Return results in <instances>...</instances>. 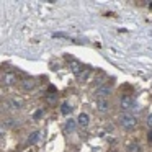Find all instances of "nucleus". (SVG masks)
<instances>
[{
    "mask_svg": "<svg viewBox=\"0 0 152 152\" xmlns=\"http://www.w3.org/2000/svg\"><path fill=\"white\" fill-rule=\"evenodd\" d=\"M75 126H77V121L72 118H69L66 121V124H64V129H66V132H72L74 129H75Z\"/></svg>",
    "mask_w": 152,
    "mask_h": 152,
    "instance_id": "0eeeda50",
    "label": "nucleus"
},
{
    "mask_svg": "<svg viewBox=\"0 0 152 152\" xmlns=\"http://www.w3.org/2000/svg\"><path fill=\"white\" fill-rule=\"evenodd\" d=\"M96 106H98V110H100V111H103V113L110 110V103H108V100H106V98H98V100H96Z\"/></svg>",
    "mask_w": 152,
    "mask_h": 152,
    "instance_id": "39448f33",
    "label": "nucleus"
},
{
    "mask_svg": "<svg viewBox=\"0 0 152 152\" xmlns=\"http://www.w3.org/2000/svg\"><path fill=\"white\" fill-rule=\"evenodd\" d=\"M4 134H5V126H4V124H0V137H2Z\"/></svg>",
    "mask_w": 152,
    "mask_h": 152,
    "instance_id": "a211bd4d",
    "label": "nucleus"
},
{
    "mask_svg": "<svg viewBox=\"0 0 152 152\" xmlns=\"http://www.w3.org/2000/svg\"><path fill=\"white\" fill-rule=\"evenodd\" d=\"M149 141L152 142V132H149Z\"/></svg>",
    "mask_w": 152,
    "mask_h": 152,
    "instance_id": "6ab92c4d",
    "label": "nucleus"
},
{
    "mask_svg": "<svg viewBox=\"0 0 152 152\" xmlns=\"http://www.w3.org/2000/svg\"><path fill=\"white\" fill-rule=\"evenodd\" d=\"M7 105L10 106L12 110H21V108H23V102H21L20 98H10Z\"/></svg>",
    "mask_w": 152,
    "mask_h": 152,
    "instance_id": "7ed1b4c3",
    "label": "nucleus"
},
{
    "mask_svg": "<svg viewBox=\"0 0 152 152\" xmlns=\"http://www.w3.org/2000/svg\"><path fill=\"white\" fill-rule=\"evenodd\" d=\"M110 93H111V87H110V85H102L98 90H96V95H98V98H106Z\"/></svg>",
    "mask_w": 152,
    "mask_h": 152,
    "instance_id": "f03ea898",
    "label": "nucleus"
},
{
    "mask_svg": "<svg viewBox=\"0 0 152 152\" xmlns=\"http://www.w3.org/2000/svg\"><path fill=\"white\" fill-rule=\"evenodd\" d=\"M46 100H48V103H51V105H53V103L56 102V95H48Z\"/></svg>",
    "mask_w": 152,
    "mask_h": 152,
    "instance_id": "dca6fc26",
    "label": "nucleus"
},
{
    "mask_svg": "<svg viewBox=\"0 0 152 152\" xmlns=\"http://www.w3.org/2000/svg\"><path fill=\"white\" fill-rule=\"evenodd\" d=\"M118 121L124 129H132V128H136V124H137V118L132 116V115H121Z\"/></svg>",
    "mask_w": 152,
    "mask_h": 152,
    "instance_id": "f257e3e1",
    "label": "nucleus"
},
{
    "mask_svg": "<svg viewBox=\"0 0 152 152\" xmlns=\"http://www.w3.org/2000/svg\"><path fill=\"white\" fill-rule=\"evenodd\" d=\"M34 85H36V82H34L33 79H26V80H23V83H21V88L23 90H33Z\"/></svg>",
    "mask_w": 152,
    "mask_h": 152,
    "instance_id": "9d476101",
    "label": "nucleus"
},
{
    "mask_svg": "<svg viewBox=\"0 0 152 152\" xmlns=\"http://www.w3.org/2000/svg\"><path fill=\"white\" fill-rule=\"evenodd\" d=\"M147 126H149V128H152V113L147 116Z\"/></svg>",
    "mask_w": 152,
    "mask_h": 152,
    "instance_id": "f3484780",
    "label": "nucleus"
},
{
    "mask_svg": "<svg viewBox=\"0 0 152 152\" xmlns=\"http://www.w3.org/2000/svg\"><path fill=\"white\" fill-rule=\"evenodd\" d=\"M70 69H72V72L75 74V75H80V72H82V66H80L79 61H70Z\"/></svg>",
    "mask_w": 152,
    "mask_h": 152,
    "instance_id": "1a4fd4ad",
    "label": "nucleus"
},
{
    "mask_svg": "<svg viewBox=\"0 0 152 152\" xmlns=\"http://www.w3.org/2000/svg\"><path fill=\"white\" fill-rule=\"evenodd\" d=\"M39 137H41V132L39 131H33L30 134V137H28V144H36V142L39 141Z\"/></svg>",
    "mask_w": 152,
    "mask_h": 152,
    "instance_id": "9b49d317",
    "label": "nucleus"
},
{
    "mask_svg": "<svg viewBox=\"0 0 152 152\" xmlns=\"http://www.w3.org/2000/svg\"><path fill=\"white\" fill-rule=\"evenodd\" d=\"M119 103H121V108H123V110H129V108L132 106V96H131V95H124Z\"/></svg>",
    "mask_w": 152,
    "mask_h": 152,
    "instance_id": "20e7f679",
    "label": "nucleus"
},
{
    "mask_svg": "<svg viewBox=\"0 0 152 152\" xmlns=\"http://www.w3.org/2000/svg\"><path fill=\"white\" fill-rule=\"evenodd\" d=\"M90 75V69H82V74H80V80H87V77Z\"/></svg>",
    "mask_w": 152,
    "mask_h": 152,
    "instance_id": "4468645a",
    "label": "nucleus"
},
{
    "mask_svg": "<svg viewBox=\"0 0 152 152\" xmlns=\"http://www.w3.org/2000/svg\"><path fill=\"white\" fill-rule=\"evenodd\" d=\"M128 152H141V145L137 142H131L128 145Z\"/></svg>",
    "mask_w": 152,
    "mask_h": 152,
    "instance_id": "ddd939ff",
    "label": "nucleus"
},
{
    "mask_svg": "<svg viewBox=\"0 0 152 152\" xmlns=\"http://www.w3.org/2000/svg\"><path fill=\"white\" fill-rule=\"evenodd\" d=\"M77 123H79L82 128H85V126H88V123H90V116L87 115V113H80L79 118H77Z\"/></svg>",
    "mask_w": 152,
    "mask_h": 152,
    "instance_id": "423d86ee",
    "label": "nucleus"
},
{
    "mask_svg": "<svg viewBox=\"0 0 152 152\" xmlns=\"http://www.w3.org/2000/svg\"><path fill=\"white\" fill-rule=\"evenodd\" d=\"M43 115H44V110H38V111H34L33 118L34 119H39V118H43Z\"/></svg>",
    "mask_w": 152,
    "mask_h": 152,
    "instance_id": "2eb2a0df",
    "label": "nucleus"
},
{
    "mask_svg": "<svg viewBox=\"0 0 152 152\" xmlns=\"http://www.w3.org/2000/svg\"><path fill=\"white\" fill-rule=\"evenodd\" d=\"M72 111V108H70V105L67 102H62L61 103V113H62V115H69V113Z\"/></svg>",
    "mask_w": 152,
    "mask_h": 152,
    "instance_id": "f8f14e48",
    "label": "nucleus"
},
{
    "mask_svg": "<svg viewBox=\"0 0 152 152\" xmlns=\"http://www.w3.org/2000/svg\"><path fill=\"white\" fill-rule=\"evenodd\" d=\"M2 82H4L5 85H13V83L17 82V77H15V74H5Z\"/></svg>",
    "mask_w": 152,
    "mask_h": 152,
    "instance_id": "6e6552de",
    "label": "nucleus"
}]
</instances>
